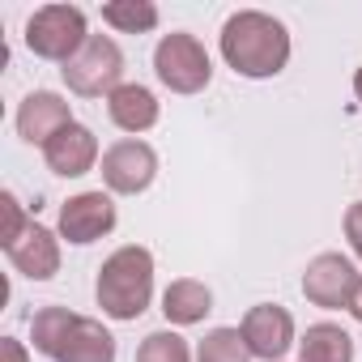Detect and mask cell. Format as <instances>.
<instances>
[{"mask_svg":"<svg viewBox=\"0 0 362 362\" xmlns=\"http://www.w3.org/2000/svg\"><path fill=\"white\" fill-rule=\"evenodd\" d=\"M103 22L115 26L119 35H149L158 26V5H149V0H111V5H103Z\"/></svg>","mask_w":362,"mask_h":362,"instance_id":"obj_18","label":"cell"},{"mask_svg":"<svg viewBox=\"0 0 362 362\" xmlns=\"http://www.w3.org/2000/svg\"><path fill=\"white\" fill-rule=\"evenodd\" d=\"M358 290H362V273L341 252H320L303 269V294H307V303H315L324 311H354Z\"/></svg>","mask_w":362,"mask_h":362,"instance_id":"obj_6","label":"cell"},{"mask_svg":"<svg viewBox=\"0 0 362 362\" xmlns=\"http://www.w3.org/2000/svg\"><path fill=\"white\" fill-rule=\"evenodd\" d=\"M5 256H9V264H13L22 277L47 281V277L60 273V235H52L47 226L30 222V226L22 230V239H13V243L5 247Z\"/></svg>","mask_w":362,"mask_h":362,"instance_id":"obj_12","label":"cell"},{"mask_svg":"<svg viewBox=\"0 0 362 362\" xmlns=\"http://www.w3.org/2000/svg\"><path fill=\"white\" fill-rule=\"evenodd\" d=\"M43 162H47V170L60 175V179H81V175H90L94 162H98V136H94V128L69 124L60 136L47 141Z\"/></svg>","mask_w":362,"mask_h":362,"instance_id":"obj_11","label":"cell"},{"mask_svg":"<svg viewBox=\"0 0 362 362\" xmlns=\"http://www.w3.org/2000/svg\"><path fill=\"white\" fill-rule=\"evenodd\" d=\"M107 115H111V124L119 128V132H149L153 124H158V98H153V90H145V86H119L111 98H107Z\"/></svg>","mask_w":362,"mask_h":362,"instance_id":"obj_14","label":"cell"},{"mask_svg":"<svg viewBox=\"0 0 362 362\" xmlns=\"http://www.w3.org/2000/svg\"><path fill=\"white\" fill-rule=\"evenodd\" d=\"M136 362H192V349H188V341L179 332L158 328V332H149L136 345Z\"/></svg>","mask_w":362,"mask_h":362,"instance_id":"obj_20","label":"cell"},{"mask_svg":"<svg viewBox=\"0 0 362 362\" xmlns=\"http://www.w3.org/2000/svg\"><path fill=\"white\" fill-rule=\"evenodd\" d=\"M218 47H222V60L239 77H252V81L277 77L290 64V30L273 13H260V9L230 13L226 26H222Z\"/></svg>","mask_w":362,"mask_h":362,"instance_id":"obj_1","label":"cell"},{"mask_svg":"<svg viewBox=\"0 0 362 362\" xmlns=\"http://www.w3.org/2000/svg\"><path fill=\"white\" fill-rule=\"evenodd\" d=\"M94 298H98L103 315H111L119 324L145 315V307L153 298V252L141 247V243H128V247L111 252L98 269Z\"/></svg>","mask_w":362,"mask_h":362,"instance_id":"obj_2","label":"cell"},{"mask_svg":"<svg viewBox=\"0 0 362 362\" xmlns=\"http://www.w3.org/2000/svg\"><path fill=\"white\" fill-rule=\"evenodd\" d=\"M158 175V153L153 145L136 141V136H124L115 145L103 149V184L111 197H141Z\"/></svg>","mask_w":362,"mask_h":362,"instance_id":"obj_7","label":"cell"},{"mask_svg":"<svg viewBox=\"0 0 362 362\" xmlns=\"http://www.w3.org/2000/svg\"><path fill=\"white\" fill-rule=\"evenodd\" d=\"M0 205H5V235H0V243H13V239H22V230L35 222V218H26V209H22V201L13 197V192H5V197H0Z\"/></svg>","mask_w":362,"mask_h":362,"instance_id":"obj_21","label":"cell"},{"mask_svg":"<svg viewBox=\"0 0 362 362\" xmlns=\"http://www.w3.org/2000/svg\"><path fill=\"white\" fill-rule=\"evenodd\" d=\"M345 239H349V252L362 260V201H354L345 209Z\"/></svg>","mask_w":362,"mask_h":362,"instance_id":"obj_22","label":"cell"},{"mask_svg":"<svg viewBox=\"0 0 362 362\" xmlns=\"http://www.w3.org/2000/svg\"><path fill=\"white\" fill-rule=\"evenodd\" d=\"M153 73L170 94H201L214 77V64H209V52L197 35L170 30L153 47Z\"/></svg>","mask_w":362,"mask_h":362,"instance_id":"obj_3","label":"cell"},{"mask_svg":"<svg viewBox=\"0 0 362 362\" xmlns=\"http://www.w3.org/2000/svg\"><path fill=\"white\" fill-rule=\"evenodd\" d=\"M197 362H252V349L239 328H209L197 345Z\"/></svg>","mask_w":362,"mask_h":362,"instance_id":"obj_19","label":"cell"},{"mask_svg":"<svg viewBox=\"0 0 362 362\" xmlns=\"http://www.w3.org/2000/svg\"><path fill=\"white\" fill-rule=\"evenodd\" d=\"M111 230H115V201H111V192H103V188L98 192H77V197H69L60 205V239L86 247V243H94V239H103Z\"/></svg>","mask_w":362,"mask_h":362,"instance_id":"obj_8","label":"cell"},{"mask_svg":"<svg viewBox=\"0 0 362 362\" xmlns=\"http://www.w3.org/2000/svg\"><path fill=\"white\" fill-rule=\"evenodd\" d=\"M69 124H77L73 119V107L60 94H52V90H35L18 107V132H22L26 145H43L47 149V141L60 136Z\"/></svg>","mask_w":362,"mask_h":362,"instance_id":"obj_10","label":"cell"},{"mask_svg":"<svg viewBox=\"0 0 362 362\" xmlns=\"http://www.w3.org/2000/svg\"><path fill=\"white\" fill-rule=\"evenodd\" d=\"M298 362H354V337L341 324H311L298 341Z\"/></svg>","mask_w":362,"mask_h":362,"instance_id":"obj_16","label":"cell"},{"mask_svg":"<svg viewBox=\"0 0 362 362\" xmlns=\"http://www.w3.org/2000/svg\"><path fill=\"white\" fill-rule=\"evenodd\" d=\"M56 362H115V337L98 320L81 315L73 337H69V345H64V354Z\"/></svg>","mask_w":362,"mask_h":362,"instance_id":"obj_17","label":"cell"},{"mask_svg":"<svg viewBox=\"0 0 362 362\" xmlns=\"http://www.w3.org/2000/svg\"><path fill=\"white\" fill-rule=\"evenodd\" d=\"M349 315H354V320L362 324V290H358V303H354V311H349Z\"/></svg>","mask_w":362,"mask_h":362,"instance_id":"obj_25","label":"cell"},{"mask_svg":"<svg viewBox=\"0 0 362 362\" xmlns=\"http://www.w3.org/2000/svg\"><path fill=\"white\" fill-rule=\"evenodd\" d=\"M239 332H243L252 358L281 362V358L290 354V345H294V315H290L286 307H277V303H256V307L243 315Z\"/></svg>","mask_w":362,"mask_h":362,"instance_id":"obj_9","label":"cell"},{"mask_svg":"<svg viewBox=\"0 0 362 362\" xmlns=\"http://www.w3.org/2000/svg\"><path fill=\"white\" fill-rule=\"evenodd\" d=\"M0 362H30V349H26L22 341L5 337V341H0Z\"/></svg>","mask_w":362,"mask_h":362,"instance_id":"obj_23","label":"cell"},{"mask_svg":"<svg viewBox=\"0 0 362 362\" xmlns=\"http://www.w3.org/2000/svg\"><path fill=\"white\" fill-rule=\"evenodd\" d=\"M214 311V290L197 277H179L162 290V315L179 328H188V324H201L205 315Z\"/></svg>","mask_w":362,"mask_h":362,"instance_id":"obj_13","label":"cell"},{"mask_svg":"<svg viewBox=\"0 0 362 362\" xmlns=\"http://www.w3.org/2000/svg\"><path fill=\"white\" fill-rule=\"evenodd\" d=\"M86 13L77 5H43L26 22V47L39 60H56L60 69L86 47Z\"/></svg>","mask_w":362,"mask_h":362,"instance_id":"obj_4","label":"cell"},{"mask_svg":"<svg viewBox=\"0 0 362 362\" xmlns=\"http://www.w3.org/2000/svg\"><path fill=\"white\" fill-rule=\"evenodd\" d=\"M60 77H64V86L73 90V94H81V98H111L115 90H119V77H124V52H119V43L115 39H107V35H90L86 39V47L60 69Z\"/></svg>","mask_w":362,"mask_h":362,"instance_id":"obj_5","label":"cell"},{"mask_svg":"<svg viewBox=\"0 0 362 362\" xmlns=\"http://www.w3.org/2000/svg\"><path fill=\"white\" fill-rule=\"evenodd\" d=\"M77 311H69V307H39L35 315H30V341H35V354H43V358H60L64 354V345H69V337H73V328H77Z\"/></svg>","mask_w":362,"mask_h":362,"instance_id":"obj_15","label":"cell"},{"mask_svg":"<svg viewBox=\"0 0 362 362\" xmlns=\"http://www.w3.org/2000/svg\"><path fill=\"white\" fill-rule=\"evenodd\" d=\"M354 94H358V103H362V69L354 73Z\"/></svg>","mask_w":362,"mask_h":362,"instance_id":"obj_24","label":"cell"}]
</instances>
